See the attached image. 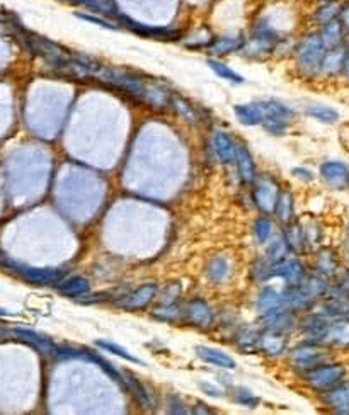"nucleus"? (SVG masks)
Returning a JSON list of instances; mask_svg holds the SVG:
<instances>
[{
	"instance_id": "1",
	"label": "nucleus",
	"mask_w": 349,
	"mask_h": 415,
	"mask_svg": "<svg viewBox=\"0 0 349 415\" xmlns=\"http://www.w3.org/2000/svg\"><path fill=\"white\" fill-rule=\"evenodd\" d=\"M302 380L311 392L320 395V393L349 380V364L334 357L302 374Z\"/></svg>"
},
{
	"instance_id": "2",
	"label": "nucleus",
	"mask_w": 349,
	"mask_h": 415,
	"mask_svg": "<svg viewBox=\"0 0 349 415\" xmlns=\"http://www.w3.org/2000/svg\"><path fill=\"white\" fill-rule=\"evenodd\" d=\"M326 46L320 41V36L317 31L305 34L295 46V63L302 75L307 78L319 77L320 63H322Z\"/></svg>"
},
{
	"instance_id": "3",
	"label": "nucleus",
	"mask_w": 349,
	"mask_h": 415,
	"mask_svg": "<svg viewBox=\"0 0 349 415\" xmlns=\"http://www.w3.org/2000/svg\"><path fill=\"white\" fill-rule=\"evenodd\" d=\"M334 357H337V354L330 350L329 347L312 344V342L307 341L298 342L293 349H288V363L300 377L311 371L312 368L334 359Z\"/></svg>"
},
{
	"instance_id": "4",
	"label": "nucleus",
	"mask_w": 349,
	"mask_h": 415,
	"mask_svg": "<svg viewBox=\"0 0 349 415\" xmlns=\"http://www.w3.org/2000/svg\"><path fill=\"white\" fill-rule=\"evenodd\" d=\"M95 78H99L101 82H106L109 85H115L120 91L130 94L133 99H145V87L144 82L133 74H128V71L116 70V69H106V67H99L98 71L94 74Z\"/></svg>"
},
{
	"instance_id": "5",
	"label": "nucleus",
	"mask_w": 349,
	"mask_h": 415,
	"mask_svg": "<svg viewBox=\"0 0 349 415\" xmlns=\"http://www.w3.org/2000/svg\"><path fill=\"white\" fill-rule=\"evenodd\" d=\"M329 324L330 318L315 306L313 310L307 311V313H302V317H298L297 330L300 332L302 341L322 346L324 335H326Z\"/></svg>"
},
{
	"instance_id": "6",
	"label": "nucleus",
	"mask_w": 349,
	"mask_h": 415,
	"mask_svg": "<svg viewBox=\"0 0 349 415\" xmlns=\"http://www.w3.org/2000/svg\"><path fill=\"white\" fill-rule=\"evenodd\" d=\"M313 256V262H312V269L313 273L320 274V276L330 279L337 278V274L343 271L344 264H343V254L337 252V249L330 245H320L319 249L311 252Z\"/></svg>"
},
{
	"instance_id": "7",
	"label": "nucleus",
	"mask_w": 349,
	"mask_h": 415,
	"mask_svg": "<svg viewBox=\"0 0 349 415\" xmlns=\"http://www.w3.org/2000/svg\"><path fill=\"white\" fill-rule=\"evenodd\" d=\"M319 177L330 191H349V164L344 160H324L319 166Z\"/></svg>"
},
{
	"instance_id": "8",
	"label": "nucleus",
	"mask_w": 349,
	"mask_h": 415,
	"mask_svg": "<svg viewBox=\"0 0 349 415\" xmlns=\"http://www.w3.org/2000/svg\"><path fill=\"white\" fill-rule=\"evenodd\" d=\"M317 309L327 315L330 320L334 318H343L349 317V296L344 291L343 286L339 282L333 281L330 282L329 289H327L326 295L322 296L319 303H317Z\"/></svg>"
},
{
	"instance_id": "9",
	"label": "nucleus",
	"mask_w": 349,
	"mask_h": 415,
	"mask_svg": "<svg viewBox=\"0 0 349 415\" xmlns=\"http://www.w3.org/2000/svg\"><path fill=\"white\" fill-rule=\"evenodd\" d=\"M280 34L264 19H259L254 24V30H252V39L244 46L252 55H269L274 49V46L280 45Z\"/></svg>"
},
{
	"instance_id": "10",
	"label": "nucleus",
	"mask_w": 349,
	"mask_h": 415,
	"mask_svg": "<svg viewBox=\"0 0 349 415\" xmlns=\"http://www.w3.org/2000/svg\"><path fill=\"white\" fill-rule=\"evenodd\" d=\"M181 317L188 325L196 328H210L215 320V313H213L212 306L201 298H193L186 302V305L181 309Z\"/></svg>"
},
{
	"instance_id": "11",
	"label": "nucleus",
	"mask_w": 349,
	"mask_h": 415,
	"mask_svg": "<svg viewBox=\"0 0 349 415\" xmlns=\"http://www.w3.org/2000/svg\"><path fill=\"white\" fill-rule=\"evenodd\" d=\"M307 273L308 269L298 257H284L269 266V278H280L286 284H302Z\"/></svg>"
},
{
	"instance_id": "12",
	"label": "nucleus",
	"mask_w": 349,
	"mask_h": 415,
	"mask_svg": "<svg viewBox=\"0 0 349 415\" xmlns=\"http://www.w3.org/2000/svg\"><path fill=\"white\" fill-rule=\"evenodd\" d=\"M322 346L339 354H349V317L334 318L327 327Z\"/></svg>"
},
{
	"instance_id": "13",
	"label": "nucleus",
	"mask_w": 349,
	"mask_h": 415,
	"mask_svg": "<svg viewBox=\"0 0 349 415\" xmlns=\"http://www.w3.org/2000/svg\"><path fill=\"white\" fill-rule=\"evenodd\" d=\"M281 296H283L286 310L293 311L297 315L307 313V311L315 309L317 303H319L313 296L305 291L302 284H286L281 289Z\"/></svg>"
},
{
	"instance_id": "14",
	"label": "nucleus",
	"mask_w": 349,
	"mask_h": 415,
	"mask_svg": "<svg viewBox=\"0 0 349 415\" xmlns=\"http://www.w3.org/2000/svg\"><path fill=\"white\" fill-rule=\"evenodd\" d=\"M157 293H159L157 284H154V282H145V284H142L140 288H137L135 291L128 293V295H124L123 298L117 300L116 306L126 311L145 310L152 302H154Z\"/></svg>"
},
{
	"instance_id": "15",
	"label": "nucleus",
	"mask_w": 349,
	"mask_h": 415,
	"mask_svg": "<svg viewBox=\"0 0 349 415\" xmlns=\"http://www.w3.org/2000/svg\"><path fill=\"white\" fill-rule=\"evenodd\" d=\"M319 402L327 412L337 415H349V380L320 393Z\"/></svg>"
},
{
	"instance_id": "16",
	"label": "nucleus",
	"mask_w": 349,
	"mask_h": 415,
	"mask_svg": "<svg viewBox=\"0 0 349 415\" xmlns=\"http://www.w3.org/2000/svg\"><path fill=\"white\" fill-rule=\"evenodd\" d=\"M262 320H264V330H273L278 334L290 335L298 328V315L290 310L268 315V317H262Z\"/></svg>"
},
{
	"instance_id": "17",
	"label": "nucleus",
	"mask_w": 349,
	"mask_h": 415,
	"mask_svg": "<svg viewBox=\"0 0 349 415\" xmlns=\"http://www.w3.org/2000/svg\"><path fill=\"white\" fill-rule=\"evenodd\" d=\"M117 21H121L123 26H126L128 30L133 31V33L140 34V36H147V38L152 39H164V41H172V39L179 38V33L172 30H164V27H150V26H144V24H138L135 21H131L130 17L123 16V14H117Z\"/></svg>"
},
{
	"instance_id": "18",
	"label": "nucleus",
	"mask_w": 349,
	"mask_h": 415,
	"mask_svg": "<svg viewBox=\"0 0 349 415\" xmlns=\"http://www.w3.org/2000/svg\"><path fill=\"white\" fill-rule=\"evenodd\" d=\"M259 350H262L269 357L283 356L284 352H288V335L264 330L259 335Z\"/></svg>"
},
{
	"instance_id": "19",
	"label": "nucleus",
	"mask_w": 349,
	"mask_h": 415,
	"mask_svg": "<svg viewBox=\"0 0 349 415\" xmlns=\"http://www.w3.org/2000/svg\"><path fill=\"white\" fill-rule=\"evenodd\" d=\"M196 356L206 364H212V366L222 368V370H235L237 368V363L232 356H229L227 352L220 349H213V347H206V346H198L194 347Z\"/></svg>"
},
{
	"instance_id": "20",
	"label": "nucleus",
	"mask_w": 349,
	"mask_h": 415,
	"mask_svg": "<svg viewBox=\"0 0 349 415\" xmlns=\"http://www.w3.org/2000/svg\"><path fill=\"white\" fill-rule=\"evenodd\" d=\"M256 309H258L261 317H268V315L286 310V306H284L281 291L274 288H264L259 295L258 302H256Z\"/></svg>"
},
{
	"instance_id": "21",
	"label": "nucleus",
	"mask_w": 349,
	"mask_h": 415,
	"mask_svg": "<svg viewBox=\"0 0 349 415\" xmlns=\"http://www.w3.org/2000/svg\"><path fill=\"white\" fill-rule=\"evenodd\" d=\"M344 46L326 49L322 63H320L319 77L324 78H341V65H343Z\"/></svg>"
},
{
	"instance_id": "22",
	"label": "nucleus",
	"mask_w": 349,
	"mask_h": 415,
	"mask_svg": "<svg viewBox=\"0 0 349 415\" xmlns=\"http://www.w3.org/2000/svg\"><path fill=\"white\" fill-rule=\"evenodd\" d=\"M283 238L286 242L290 252L302 256V254H307V245H305V235H304V225L298 223V221H291V223L284 225L283 230Z\"/></svg>"
},
{
	"instance_id": "23",
	"label": "nucleus",
	"mask_w": 349,
	"mask_h": 415,
	"mask_svg": "<svg viewBox=\"0 0 349 415\" xmlns=\"http://www.w3.org/2000/svg\"><path fill=\"white\" fill-rule=\"evenodd\" d=\"M234 113L238 123L244 124V126H258L264 120V111H262L261 102L237 104L234 107Z\"/></svg>"
},
{
	"instance_id": "24",
	"label": "nucleus",
	"mask_w": 349,
	"mask_h": 415,
	"mask_svg": "<svg viewBox=\"0 0 349 415\" xmlns=\"http://www.w3.org/2000/svg\"><path fill=\"white\" fill-rule=\"evenodd\" d=\"M278 194H280V191H278V186L274 184L271 177L264 179V181H259L258 188L254 189L256 203L264 211L274 210V203H276Z\"/></svg>"
},
{
	"instance_id": "25",
	"label": "nucleus",
	"mask_w": 349,
	"mask_h": 415,
	"mask_svg": "<svg viewBox=\"0 0 349 415\" xmlns=\"http://www.w3.org/2000/svg\"><path fill=\"white\" fill-rule=\"evenodd\" d=\"M317 33L320 36V41L322 45L326 46V49H333V48H339V46H344V30L341 26L339 21H333L329 24H324L317 30Z\"/></svg>"
},
{
	"instance_id": "26",
	"label": "nucleus",
	"mask_w": 349,
	"mask_h": 415,
	"mask_svg": "<svg viewBox=\"0 0 349 415\" xmlns=\"http://www.w3.org/2000/svg\"><path fill=\"white\" fill-rule=\"evenodd\" d=\"M245 41L240 34L238 36H222V38L212 39L208 45V53L212 56H223L229 53L238 52L244 48Z\"/></svg>"
},
{
	"instance_id": "27",
	"label": "nucleus",
	"mask_w": 349,
	"mask_h": 415,
	"mask_svg": "<svg viewBox=\"0 0 349 415\" xmlns=\"http://www.w3.org/2000/svg\"><path fill=\"white\" fill-rule=\"evenodd\" d=\"M14 335H17L19 339H23L24 342H27V344H31L34 347V349H38L39 352L43 354H48V356H55L56 352V347L53 344L52 341H49L48 337H45V335L36 334L34 330H26V328H16L14 330Z\"/></svg>"
},
{
	"instance_id": "28",
	"label": "nucleus",
	"mask_w": 349,
	"mask_h": 415,
	"mask_svg": "<svg viewBox=\"0 0 349 415\" xmlns=\"http://www.w3.org/2000/svg\"><path fill=\"white\" fill-rule=\"evenodd\" d=\"M235 164H237L238 177H240L242 182L249 184V182L256 181L254 159H252L251 152H249L245 146H237V152H235Z\"/></svg>"
},
{
	"instance_id": "29",
	"label": "nucleus",
	"mask_w": 349,
	"mask_h": 415,
	"mask_svg": "<svg viewBox=\"0 0 349 415\" xmlns=\"http://www.w3.org/2000/svg\"><path fill=\"white\" fill-rule=\"evenodd\" d=\"M305 114L322 124H336L341 120L339 111L322 102H312L305 107Z\"/></svg>"
},
{
	"instance_id": "30",
	"label": "nucleus",
	"mask_w": 349,
	"mask_h": 415,
	"mask_svg": "<svg viewBox=\"0 0 349 415\" xmlns=\"http://www.w3.org/2000/svg\"><path fill=\"white\" fill-rule=\"evenodd\" d=\"M213 143H215V152L218 155V159L223 164H234L235 162V152H237V145L234 143V139L230 138V135H227L225 131H216L213 135Z\"/></svg>"
},
{
	"instance_id": "31",
	"label": "nucleus",
	"mask_w": 349,
	"mask_h": 415,
	"mask_svg": "<svg viewBox=\"0 0 349 415\" xmlns=\"http://www.w3.org/2000/svg\"><path fill=\"white\" fill-rule=\"evenodd\" d=\"M274 213L283 225L295 220V198L290 191H280L274 203Z\"/></svg>"
},
{
	"instance_id": "32",
	"label": "nucleus",
	"mask_w": 349,
	"mask_h": 415,
	"mask_svg": "<svg viewBox=\"0 0 349 415\" xmlns=\"http://www.w3.org/2000/svg\"><path fill=\"white\" fill-rule=\"evenodd\" d=\"M58 293L63 296H69V298H80L82 295H87L91 284L85 278L82 276H72L69 279H62L58 282Z\"/></svg>"
},
{
	"instance_id": "33",
	"label": "nucleus",
	"mask_w": 349,
	"mask_h": 415,
	"mask_svg": "<svg viewBox=\"0 0 349 415\" xmlns=\"http://www.w3.org/2000/svg\"><path fill=\"white\" fill-rule=\"evenodd\" d=\"M330 282H333L330 279L320 276V274L313 273V271H308L307 276H305L304 281H302V286H304V289L308 293V295L313 296L317 302H320L322 296L327 293V289H329Z\"/></svg>"
},
{
	"instance_id": "34",
	"label": "nucleus",
	"mask_w": 349,
	"mask_h": 415,
	"mask_svg": "<svg viewBox=\"0 0 349 415\" xmlns=\"http://www.w3.org/2000/svg\"><path fill=\"white\" fill-rule=\"evenodd\" d=\"M337 16H339V0H330V2L317 3L315 10L312 14V19L315 23V26L320 27L324 24L337 21Z\"/></svg>"
},
{
	"instance_id": "35",
	"label": "nucleus",
	"mask_w": 349,
	"mask_h": 415,
	"mask_svg": "<svg viewBox=\"0 0 349 415\" xmlns=\"http://www.w3.org/2000/svg\"><path fill=\"white\" fill-rule=\"evenodd\" d=\"M124 380H126V388L131 390V393H133V396L137 399V402L140 403L144 409H152V407H154L152 395L147 392V388H145V386L133 377V374L126 373V378H124Z\"/></svg>"
},
{
	"instance_id": "36",
	"label": "nucleus",
	"mask_w": 349,
	"mask_h": 415,
	"mask_svg": "<svg viewBox=\"0 0 349 415\" xmlns=\"http://www.w3.org/2000/svg\"><path fill=\"white\" fill-rule=\"evenodd\" d=\"M304 225V223H302ZM304 235H305V245H307V252H313L319 249L320 245H324V228L322 225L317 221H308L307 225H304Z\"/></svg>"
},
{
	"instance_id": "37",
	"label": "nucleus",
	"mask_w": 349,
	"mask_h": 415,
	"mask_svg": "<svg viewBox=\"0 0 349 415\" xmlns=\"http://www.w3.org/2000/svg\"><path fill=\"white\" fill-rule=\"evenodd\" d=\"M229 276V262L223 257H213L206 266V278L213 282L218 284L223 279Z\"/></svg>"
},
{
	"instance_id": "38",
	"label": "nucleus",
	"mask_w": 349,
	"mask_h": 415,
	"mask_svg": "<svg viewBox=\"0 0 349 415\" xmlns=\"http://www.w3.org/2000/svg\"><path fill=\"white\" fill-rule=\"evenodd\" d=\"M261 107L264 111V116L278 117V120L290 121L295 114L290 106H286V104L281 101H274V99H271V101H262Z\"/></svg>"
},
{
	"instance_id": "39",
	"label": "nucleus",
	"mask_w": 349,
	"mask_h": 415,
	"mask_svg": "<svg viewBox=\"0 0 349 415\" xmlns=\"http://www.w3.org/2000/svg\"><path fill=\"white\" fill-rule=\"evenodd\" d=\"M259 332L252 330V328L244 327L238 330V334L235 335V341H237L238 347L245 352H251V350L259 349Z\"/></svg>"
},
{
	"instance_id": "40",
	"label": "nucleus",
	"mask_w": 349,
	"mask_h": 415,
	"mask_svg": "<svg viewBox=\"0 0 349 415\" xmlns=\"http://www.w3.org/2000/svg\"><path fill=\"white\" fill-rule=\"evenodd\" d=\"M95 346H98V347H101V349H104L106 352H111V354H115V356L121 357V359L128 361V363L140 364V366H142V364H144V361H142V359H138L137 356H133V354H130V352H128L126 349H124V347L117 346V344H115V342L102 341V339H99V341H95Z\"/></svg>"
},
{
	"instance_id": "41",
	"label": "nucleus",
	"mask_w": 349,
	"mask_h": 415,
	"mask_svg": "<svg viewBox=\"0 0 349 415\" xmlns=\"http://www.w3.org/2000/svg\"><path fill=\"white\" fill-rule=\"evenodd\" d=\"M288 254H290V249H288L283 235H280V237H276L271 243H269L266 256H268L269 262L274 264V262H280V260H283L284 257H288Z\"/></svg>"
},
{
	"instance_id": "42",
	"label": "nucleus",
	"mask_w": 349,
	"mask_h": 415,
	"mask_svg": "<svg viewBox=\"0 0 349 415\" xmlns=\"http://www.w3.org/2000/svg\"><path fill=\"white\" fill-rule=\"evenodd\" d=\"M208 65H210V69L215 71L220 78H223V80H229V82H232V84H242V82H244V77L238 75L237 71H234L230 67H227L225 63L216 62V60L210 58Z\"/></svg>"
},
{
	"instance_id": "43",
	"label": "nucleus",
	"mask_w": 349,
	"mask_h": 415,
	"mask_svg": "<svg viewBox=\"0 0 349 415\" xmlns=\"http://www.w3.org/2000/svg\"><path fill=\"white\" fill-rule=\"evenodd\" d=\"M70 3H78V5H85L87 9L94 10V12H101L106 16H113L116 12L115 7L111 5V2L108 0H65Z\"/></svg>"
},
{
	"instance_id": "44",
	"label": "nucleus",
	"mask_w": 349,
	"mask_h": 415,
	"mask_svg": "<svg viewBox=\"0 0 349 415\" xmlns=\"http://www.w3.org/2000/svg\"><path fill=\"white\" fill-rule=\"evenodd\" d=\"M234 402L238 403V405H242V407H247V409H256V407L259 405L258 396H256L251 390L242 388V386L235 388Z\"/></svg>"
},
{
	"instance_id": "45",
	"label": "nucleus",
	"mask_w": 349,
	"mask_h": 415,
	"mask_svg": "<svg viewBox=\"0 0 349 415\" xmlns=\"http://www.w3.org/2000/svg\"><path fill=\"white\" fill-rule=\"evenodd\" d=\"M261 124L269 135H274V137H281V135H284L288 131L290 121L278 120V117H271V116H264V120H262Z\"/></svg>"
},
{
	"instance_id": "46",
	"label": "nucleus",
	"mask_w": 349,
	"mask_h": 415,
	"mask_svg": "<svg viewBox=\"0 0 349 415\" xmlns=\"http://www.w3.org/2000/svg\"><path fill=\"white\" fill-rule=\"evenodd\" d=\"M273 234V223L268 216H261L254 223V235L259 243H266Z\"/></svg>"
},
{
	"instance_id": "47",
	"label": "nucleus",
	"mask_w": 349,
	"mask_h": 415,
	"mask_svg": "<svg viewBox=\"0 0 349 415\" xmlns=\"http://www.w3.org/2000/svg\"><path fill=\"white\" fill-rule=\"evenodd\" d=\"M152 315H154L157 320L174 322L181 317V309L176 303H172V305H160L152 311Z\"/></svg>"
},
{
	"instance_id": "48",
	"label": "nucleus",
	"mask_w": 349,
	"mask_h": 415,
	"mask_svg": "<svg viewBox=\"0 0 349 415\" xmlns=\"http://www.w3.org/2000/svg\"><path fill=\"white\" fill-rule=\"evenodd\" d=\"M181 296V286L177 282H170L166 288L160 291V298H162V305H172L176 300Z\"/></svg>"
},
{
	"instance_id": "49",
	"label": "nucleus",
	"mask_w": 349,
	"mask_h": 415,
	"mask_svg": "<svg viewBox=\"0 0 349 415\" xmlns=\"http://www.w3.org/2000/svg\"><path fill=\"white\" fill-rule=\"evenodd\" d=\"M77 17H80V19L87 21V23L92 24H98V26L106 27V30H111V31H117L116 24L109 23V21L101 19V16H92V14H85V12H77Z\"/></svg>"
},
{
	"instance_id": "50",
	"label": "nucleus",
	"mask_w": 349,
	"mask_h": 415,
	"mask_svg": "<svg viewBox=\"0 0 349 415\" xmlns=\"http://www.w3.org/2000/svg\"><path fill=\"white\" fill-rule=\"evenodd\" d=\"M172 104H174V107H176V111L179 114H183V117L184 120H188L190 121V123H194L196 121V114H194V111L191 109L190 106H188L186 102L183 101V99H179V98H176V99H172Z\"/></svg>"
},
{
	"instance_id": "51",
	"label": "nucleus",
	"mask_w": 349,
	"mask_h": 415,
	"mask_svg": "<svg viewBox=\"0 0 349 415\" xmlns=\"http://www.w3.org/2000/svg\"><path fill=\"white\" fill-rule=\"evenodd\" d=\"M167 410H169L170 414H188L186 405H184L183 400L177 395H170L169 399H167Z\"/></svg>"
},
{
	"instance_id": "52",
	"label": "nucleus",
	"mask_w": 349,
	"mask_h": 415,
	"mask_svg": "<svg viewBox=\"0 0 349 415\" xmlns=\"http://www.w3.org/2000/svg\"><path fill=\"white\" fill-rule=\"evenodd\" d=\"M337 21H339L344 30H349V0H339V16H337Z\"/></svg>"
},
{
	"instance_id": "53",
	"label": "nucleus",
	"mask_w": 349,
	"mask_h": 415,
	"mask_svg": "<svg viewBox=\"0 0 349 415\" xmlns=\"http://www.w3.org/2000/svg\"><path fill=\"white\" fill-rule=\"evenodd\" d=\"M199 388L203 390V393H206V395L210 396H216V399H220V396L223 395L222 390H220L218 386L212 385V383H199Z\"/></svg>"
},
{
	"instance_id": "54",
	"label": "nucleus",
	"mask_w": 349,
	"mask_h": 415,
	"mask_svg": "<svg viewBox=\"0 0 349 415\" xmlns=\"http://www.w3.org/2000/svg\"><path fill=\"white\" fill-rule=\"evenodd\" d=\"M291 174H293L295 177L302 179V181H305V182H312L313 179H315V175H313L312 170L305 169V167H297V169L291 170Z\"/></svg>"
},
{
	"instance_id": "55",
	"label": "nucleus",
	"mask_w": 349,
	"mask_h": 415,
	"mask_svg": "<svg viewBox=\"0 0 349 415\" xmlns=\"http://www.w3.org/2000/svg\"><path fill=\"white\" fill-rule=\"evenodd\" d=\"M341 78L349 82V48H344L343 65H341Z\"/></svg>"
},
{
	"instance_id": "56",
	"label": "nucleus",
	"mask_w": 349,
	"mask_h": 415,
	"mask_svg": "<svg viewBox=\"0 0 349 415\" xmlns=\"http://www.w3.org/2000/svg\"><path fill=\"white\" fill-rule=\"evenodd\" d=\"M334 281L339 282V284L343 286V289L348 293V296H349V271L344 269V267H343V271L337 274V278L334 279Z\"/></svg>"
},
{
	"instance_id": "57",
	"label": "nucleus",
	"mask_w": 349,
	"mask_h": 415,
	"mask_svg": "<svg viewBox=\"0 0 349 415\" xmlns=\"http://www.w3.org/2000/svg\"><path fill=\"white\" fill-rule=\"evenodd\" d=\"M198 405L201 407V409H198V407H196V409H193V412H194V414H199V412H203V414H212V412H213V410L206 409V407H208V405H205V403H199V402H198Z\"/></svg>"
},
{
	"instance_id": "58",
	"label": "nucleus",
	"mask_w": 349,
	"mask_h": 415,
	"mask_svg": "<svg viewBox=\"0 0 349 415\" xmlns=\"http://www.w3.org/2000/svg\"><path fill=\"white\" fill-rule=\"evenodd\" d=\"M344 245H346V249H349V218L346 225H344Z\"/></svg>"
},
{
	"instance_id": "59",
	"label": "nucleus",
	"mask_w": 349,
	"mask_h": 415,
	"mask_svg": "<svg viewBox=\"0 0 349 415\" xmlns=\"http://www.w3.org/2000/svg\"><path fill=\"white\" fill-rule=\"evenodd\" d=\"M343 264H344V269L349 271V249H346L343 252Z\"/></svg>"
},
{
	"instance_id": "60",
	"label": "nucleus",
	"mask_w": 349,
	"mask_h": 415,
	"mask_svg": "<svg viewBox=\"0 0 349 415\" xmlns=\"http://www.w3.org/2000/svg\"><path fill=\"white\" fill-rule=\"evenodd\" d=\"M344 48H349V30L344 33Z\"/></svg>"
},
{
	"instance_id": "61",
	"label": "nucleus",
	"mask_w": 349,
	"mask_h": 415,
	"mask_svg": "<svg viewBox=\"0 0 349 415\" xmlns=\"http://www.w3.org/2000/svg\"><path fill=\"white\" fill-rule=\"evenodd\" d=\"M3 337H5V328H3L2 325H0V341H2Z\"/></svg>"
},
{
	"instance_id": "62",
	"label": "nucleus",
	"mask_w": 349,
	"mask_h": 415,
	"mask_svg": "<svg viewBox=\"0 0 349 415\" xmlns=\"http://www.w3.org/2000/svg\"><path fill=\"white\" fill-rule=\"evenodd\" d=\"M0 315H2V317H5V315H10V311H7V310H3V309H0Z\"/></svg>"
},
{
	"instance_id": "63",
	"label": "nucleus",
	"mask_w": 349,
	"mask_h": 415,
	"mask_svg": "<svg viewBox=\"0 0 349 415\" xmlns=\"http://www.w3.org/2000/svg\"><path fill=\"white\" fill-rule=\"evenodd\" d=\"M317 3H322V2H330V0H315Z\"/></svg>"
}]
</instances>
